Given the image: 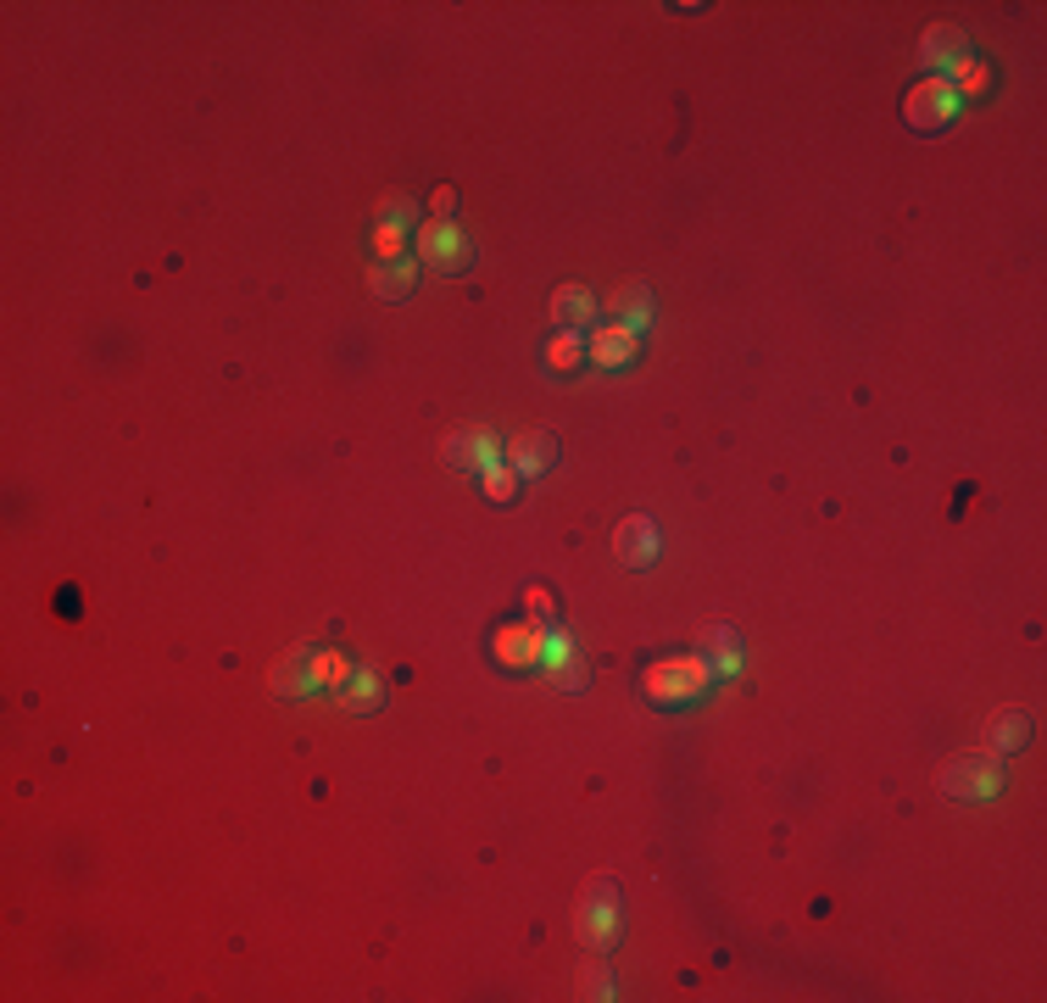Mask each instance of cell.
Masks as SVG:
<instances>
[{
    "instance_id": "cell-1",
    "label": "cell",
    "mask_w": 1047,
    "mask_h": 1003,
    "mask_svg": "<svg viewBox=\"0 0 1047 1003\" xmlns=\"http://www.w3.org/2000/svg\"><path fill=\"white\" fill-rule=\"evenodd\" d=\"M574 926H580V943L596 948V954L619 943V881L614 875H591L585 881L580 908H574Z\"/></svg>"
},
{
    "instance_id": "cell-2",
    "label": "cell",
    "mask_w": 1047,
    "mask_h": 1003,
    "mask_svg": "<svg viewBox=\"0 0 1047 1003\" xmlns=\"http://www.w3.org/2000/svg\"><path fill=\"white\" fill-rule=\"evenodd\" d=\"M418 257L429 263V268H441V274H463L469 263H474V245H469V234L458 229V223H429L423 234H418Z\"/></svg>"
},
{
    "instance_id": "cell-3",
    "label": "cell",
    "mask_w": 1047,
    "mask_h": 1003,
    "mask_svg": "<svg viewBox=\"0 0 1047 1003\" xmlns=\"http://www.w3.org/2000/svg\"><path fill=\"white\" fill-rule=\"evenodd\" d=\"M941 792L947 797H998L1003 770H998V759H987V752H976V759H952L941 770Z\"/></svg>"
},
{
    "instance_id": "cell-4",
    "label": "cell",
    "mask_w": 1047,
    "mask_h": 1003,
    "mask_svg": "<svg viewBox=\"0 0 1047 1003\" xmlns=\"http://www.w3.org/2000/svg\"><path fill=\"white\" fill-rule=\"evenodd\" d=\"M919 62L936 67V73H958V67L970 62V34H965V29H952V23L925 29V40H919Z\"/></svg>"
},
{
    "instance_id": "cell-5",
    "label": "cell",
    "mask_w": 1047,
    "mask_h": 1003,
    "mask_svg": "<svg viewBox=\"0 0 1047 1003\" xmlns=\"http://www.w3.org/2000/svg\"><path fill=\"white\" fill-rule=\"evenodd\" d=\"M708 675H714L708 663H669V669H652V675H647V697H658V703L696 697V692L708 686Z\"/></svg>"
},
{
    "instance_id": "cell-6",
    "label": "cell",
    "mask_w": 1047,
    "mask_h": 1003,
    "mask_svg": "<svg viewBox=\"0 0 1047 1003\" xmlns=\"http://www.w3.org/2000/svg\"><path fill=\"white\" fill-rule=\"evenodd\" d=\"M502 458H507V469H513L518 480H536V474H547V469L558 463V441H552L547 430H530V436H513Z\"/></svg>"
},
{
    "instance_id": "cell-7",
    "label": "cell",
    "mask_w": 1047,
    "mask_h": 1003,
    "mask_svg": "<svg viewBox=\"0 0 1047 1003\" xmlns=\"http://www.w3.org/2000/svg\"><path fill=\"white\" fill-rule=\"evenodd\" d=\"M952 112H958V90L947 78H930V84H919V90L908 96V123L914 129H941Z\"/></svg>"
},
{
    "instance_id": "cell-8",
    "label": "cell",
    "mask_w": 1047,
    "mask_h": 1003,
    "mask_svg": "<svg viewBox=\"0 0 1047 1003\" xmlns=\"http://www.w3.org/2000/svg\"><path fill=\"white\" fill-rule=\"evenodd\" d=\"M614 552H619L625 569H647V563H658V525H652L647 514L625 519V525L614 530Z\"/></svg>"
},
{
    "instance_id": "cell-9",
    "label": "cell",
    "mask_w": 1047,
    "mask_h": 1003,
    "mask_svg": "<svg viewBox=\"0 0 1047 1003\" xmlns=\"http://www.w3.org/2000/svg\"><path fill=\"white\" fill-rule=\"evenodd\" d=\"M447 458H452L458 469H480V474H491V469L502 463V447H496L491 430H458V436H447Z\"/></svg>"
},
{
    "instance_id": "cell-10",
    "label": "cell",
    "mask_w": 1047,
    "mask_h": 1003,
    "mask_svg": "<svg viewBox=\"0 0 1047 1003\" xmlns=\"http://www.w3.org/2000/svg\"><path fill=\"white\" fill-rule=\"evenodd\" d=\"M591 357H596L602 368H619V363H630V357H636V329H625V323H607V329H596V334H591Z\"/></svg>"
},
{
    "instance_id": "cell-11",
    "label": "cell",
    "mask_w": 1047,
    "mask_h": 1003,
    "mask_svg": "<svg viewBox=\"0 0 1047 1003\" xmlns=\"http://www.w3.org/2000/svg\"><path fill=\"white\" fill-rule=\"evenodd\" d=\"M379 697H385V681L374 675V669H357V675L340 686V703L352 708V714H374V708H379Z\"/></svg>"
},
{
    "instance_id": "cell-12",
    "label": "cell",
    "mask_w": 1047,
    "mask_h": 1003,
    "mask_svg": "<svg viewBox=\"0 0 1047 1003\" xmlns=\"http://www.w3.org/2000/svg\"><path fill=\"white\" fill-rule=\"evenodd\" d=\"M607 307H614V318H619L625 329H647V323H652V290H647V285H625Z\"/></svg>"
},
{
    "instance_id": "cell-13",
    "label": "cell",
    "mask_w": 1047,
    "mask_h": 1003,
    "mask_svg": "<svg viewBox=\"0 0 1047 1003\" xmlns=\"http://www.w3.org/2000/svg\"><path fill=\"white\" fill-rule=\"evenodd\" d=\"M591 312H596L591 290H558V296H552V323H558L563 334H574L580 323H591Z\"/></svg>"
},
{
    "instance_id": "cell-14",
    "label": "cell",
    "mask_w": 1047,
    "mask_h": 1003,
    "mask_svg": "<svg viewBox=\"0 0 1047 1003\" xmlns=\"http://www.w3.org/2000/svg\"><path fill=\"white\" fill-rule=\"evenodd\" d=\"M1025 741H1031V714H1020V708L992 714V747H998V752H1014V747H1025Z\"/></svg>"
},
{
    "instance_id": "cell-15",
    "label": "cell",
    "mask_w": 1047,
    "mask_h": 1003,
    "mask_svg": "<svg viewBox=\"0 0 1047 1003\" xmlns=\"http://www.w3.org/2000/svg\"><path fill=\"white\" fill-rule=\"evenodd\" d=\"M407 290H412V268H407V263H379V268H374V296L401 301Z\"/></svg>"
},
{
    "instance_id": "cell-16",
    "label": "cell",
    "mask_w": 1047,
    "mask_h": 1003,
    "mask_svg": "<svg viewBox=\"0 0 1047 1003\" xmlns=\"http://www.w3.org/2000/svg\"><path fill=\"white\" fill-rule=\"evenodd\" d=\"M412 218H418V201H412V196H396V190H390V196L379 201V229H407Z\"/></svg>"
},
{
    "instance_id": "cell-17",
    "label": "cell",
    "mask_w": 1047,
    "mask_h": 1003,
    "mask_svg": "<svg viewBox=\"0 0 1047 1003\" xmlns=\"http://www.w3.org/2000/svg\"><path fill=\"white\" fill-rule=\"evenodd\" d=\"M580 987H585V998H619V981H614V970H607V965H591V970L580 976Z\"/></svg>"
},
{
    "instance_id": "cell-18",
    "label": "cell",
    "mask_w": 1047,
    "mask_h": 1003,
    "mask_svg": "<svg viewBox=\"0 0 1047 1003\" xmlns=\"http://www.w3.org/2000/svg\"><path fill=\"white\" fill-rule=\"evenodd\" d=\"M547 363L552 368H574L580 363V341H574V334H558V341L547 346Z\"/></svg>"
},
{
    "instance_id": "cell-19",
    "label": "cell",
    "mask_w": 1047,
    "mask_h": 1003,
    "mask_svg": "<svg viewBox=\"0 0 1047 1003\" xmlns=\"http://www.w3.org/2000/svg\"><path fill=\"white\" fill-rule=\"evenodd\" d=\"M485 485H491V496H496V502H507V496H513V485H518V474H513V469H491V474H485Z\"/></svg>"
},
{
    "instance_id": "cell-20",
    "label": "cell",
    "mask_w": 1047,
    "mask_h": 1003,
    "mask_svg": "<svg viewBox=\"0 0 1047 1003\" xmlns=\"http://www.w3.org/2000/svg\"><path fill=\"white\" fill-rule=\"evenodd\" d=\"M958 84H965V90H987V67L965 62V67H958ZM958 84H952V90H958Z\"/></svg>"
},
{
    "instance_id": "cell-21",
    "label": "cell",
    "mask_w": 1047,
    "mask_h": 1003,
    "mask_svg": "<svg viewBox=\"0 0 1047 1003\" xmlns=\"http://www.w3.org/2000/svg\"><path fill=\"white\" fill-rule=\"evenodd\" d=\"M374 245H379V257H396V251H401V229H379Z\"/></svg>"
}]
</instances>
